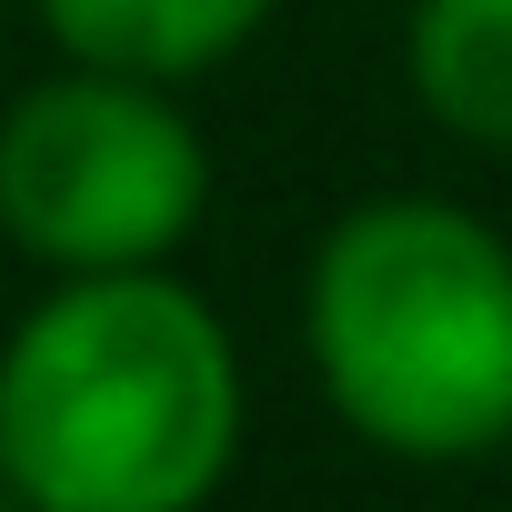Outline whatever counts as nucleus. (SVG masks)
Returning a JSON list of instances; mask_svg holds the SVG:
<instances>
[{"mask_svg":"<svg viewBox=\"0 0 512 512\" xmlns=\"http://www.w3.org/2000/svg\"><path fill=\"white\" fill-rule=\"evenodd\" d=\"M402 81L432 111V131L512 151V0H412Z\"/></svg>","mask_w":512,"mask_h":512,"instance_id":"obj_5","label":"nucleus"},{"mask_svg":"<svg viewBox=\"0 0 512 512\" xmlns=\"http://www.w3.org/2000/svg\"><path fill=\"white\" fill-rule=\"evenodd\" d=\"M31 11H41L61 61L181 91L201 71H231L282 0H31Z\"/></svg>","mask_w":512,"mask_h":512,"instance_id":"obj_4","label":"nucleus"},{"mask_svg":"<svg viewBox=\"0 0 512 512\" xmlns=\"http://www.w3.org/2000/svg\"><path fill=\"white\" fill-rule=\"evenodd\" d=\"M302 352L332 422L392 462L512 442V241L442 191L352 201L302 272Z\"/></svg>","mask_w":512,"mask_h":512,"instance_id":"obj_2","label":"nucleus"},{"mask_svg":"<svg viewBox=\"0 0 512 512\" xmlns=\"http://www.w3.org/2000/svg\"><path fill=\"white\" fill-rule=\"evenodd\" d=\"M251 382L231 322L161 272H71L0 332L11 512H211Z\"/></svg>","mask_w":512,"mask_h":512,"instance_id":"obj_1","label":"nucleus"},{"mask_svg":"<svg viewBox=\"0 0 512 512\" xmlns=\"http://www.w3.org/2000/svg\"><path fill=\"white\" fill-rule=\"evenodd\" d=\"M211 211V141L181 91L61 61L0 111V241L71 272H161Z\"/></svg>","mask_w":512,"mask_h":512,"instance_id":"obj_3","label":"nucleus"}]
</instances>
